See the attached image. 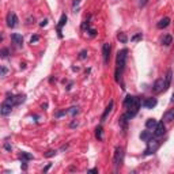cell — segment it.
I'll return each instance as SVG.
<instances>
[{"mask_svg":"<svg viewBox=\"0 0 174 174\" xmlns=\"http://www.w3.org/2000/svg\"><path fill=\"white\" fill-rule=\"evenodd\" d=\"M80 1H82V0H74V3H72V6H74V7H76V6H78L79 3H80Z\"/></svg>","mask_w":174,"mask_h":174,"instance_id":"37","label":"cell"},{"mask_svg":"<svg viewBox=\"0 0 174 174\" xmlns=\"http://www.w3.org/2000/svg\"><path fill=\"white\" fill-rule=\"evenodd\" d=\"M110 49H112V46H110L109 42H105L104 45H102V56H104L105 64H108L109 63V58H110Z\"/></svg>","mask_w":174,"mask_h":174,"instance_id":"7","label":"cell"},{"mask_svg":"<svg viewBox=\"0 0 174 174\" xmlns=\"http://www.w3.org/2000/svg\"><path fill=\"white\" fill-rule=\"evenodd\" d=\"M18 25V17L15 13H8L7 14V26L8 27H15Z\"/></svg>","mask_w":174,"mask_h":174,"instance_id":"8","label":"cell"},{"mask_svg":"<svg viewBox=\"0 0 174 174\" xmlns=\"http://www.w3.org/2000/svg\"><path fill=\"white\" fill-rule=\"evenodd\" d=\"M113 106H114V102H113V101H110V102H109V105L106 106V109H105V112H104V114H102V117H101V121H102V122H104V121H106V117L109 116V113L112 112Z\"/></svg>","mask_w":174,"mask_h":174,"instance_id":"13","label":"cell"},{"mask_svg":"<svg viewBox=\"0 0 174 174\" xmlns=\"http://www.w3.org/2000/svg\"><path fill=\"white\" fill-rule=\"evenodd\" d=\"M46 25H48V19H44V21L40 23V26H41V27H45Z\"/></svg>","mask_w":174,"mask_h":174,"instance_id":"34","label":"cell"},{"mask_svg":"<svg viewBox=\"0 0 174 174\" xmlns=\"http://www.w3.org/2000/svg\"><path fill=\"white\" fill-rule=\"evenodd\" d=\"M148 3V0H139V7H144Z\"/></svg>","mask_w":174,"mask_h":174,"instance_id":"31","label":"cell"},{"mask_svg":"<svg viewBox=\"0 0 174 174\" xmlns=\"http://www.w3.org/2000/svg\"><path fill=\"white\" fill-rule=\"evenodd\" d=\"M122 161H124V148L117 147L116 151H114V157H113V163L116 166V169L122 165Z\"/></svg>","mask_w":174,"mask_h":174,"instance_id":"5","label":"cell"},{"mask_svg":"<svg viewBox=\"0 0 174 174\" xmlns=\"http://www.w3.org/2000/svg\"><path fill=\"white\" fill-rule=\"evenodd\" d=\"M141 38H143V34L139 33V34H136V35H133V37L131 38V41H132V42H136V41H139V40H141Z\"/></svg>","mask_w":174,"mask_h":174,"instance_id":"25","label":"cell"},{"mask_svg":"<svg viewBox=\"0 0 174 174\" xmlns=\"http://www.w3.org/2000/svg\"><path fill=\"white\" fill-rule=\"evenodd\" d=\"M102 132H104L102 127H101V125H98V127L95 128V136H97V139H98V140H102V139H104V136H102Z\"/></svg>","mask_w":174,"mask_h":174,"instance_id":"20","label":"cell"},{"mask_svg":"<svg viewBox=\"0 0 174 174\" xmlns=\"http://www.w3.org/2000/svg\"><path fill=\"white\" fill-rule=\"evenodd\" d=\"M19 158H21L22 161H30V159H33V155H31V154H27V152H22L21 155H19Z\"/></svg>","mask_w":174,"mask_h":174,"instance_id":"22","label":"cell"},{"mask_svg":"<svg viewBox=\"0 0 174 174\" xmlns=\"http://www.w3.org/2000/svg\"><path fill=\"white\" fill-rule=\"evenodd\" d=\"M166 132V127L165 124H163V121H161V122H158L157 127H155V131H154V136L155 137H161L163 136Z\"/></svg>","mask_w":174,"mask_h":174,"instance_id":"9","label":"cell"},{"mask_svg":"<svg viewBox=\"0 0 174 174\" xmlns=\"http://www.w3.org/2000/svg\"><path fill=\"white\" fill-rule=\"evenodd\" d=\"M56 152H57V151H56V150H49V151H48V152H45V157H46V158L54 157V155H56Z\"/></svg>","mask_w":174,"mask_h":174,"instance_id":"27","label":"cell"},{"mask_svg":"<svg viewBox=\"0 0 174 174\" xmlns=\"http://www.w3.org/2000/svg\"><path fill=\"white\" fill-rule=\"evenodd\" d=\"M4 148L7 150V151H11V145H10L8 143H6V144H4Z\"/></svg>","mask_w":174,"mask_h":174,"instance_id":"36","label":"cell"},{"mask_svg":"<svg viewBox=\"0 0 174 174\" xmlns=\"http://www.w3.org/2000/svg\"><path fill=\"white\" fill-rule=\"evenodd\" d=\"M90 173H98V169H91V170H88Z\"/></svg>","mask_w":174,"mask_h":174,"instance_id":"38","label":"cell"},{"mask_svg":"<svg viewBox=\"0 0 174 174\" xmlns=\"http://www.w3.org/2000/svg\"><path fill=\"white\" fill-rule=\"evenodd\" d=\"M171 102H174V94H173V97H171Z\"/></svg>","mask_w":174,"mask_h":174,"instance_id":"40","label":"cell"},{"mask_svg":"<svg viewBox=\"0 0 174 174\" xmlns=\"http://www.w3.org/2000/svg\"><path fill=\"white\" fill-rule=\"evenodd\" d=\"M67 23V15L65 14H63L61 18H60V21H58V25H57V33H58V38H63V34H61V29L63 26Z\"/></svg>","mask_w":174,"mask_h":174,"instance_id":"10","label":"cell"},{"mask_svg":"<svg viewBox=\"0 0 174 174\" xmlns=\"http://www.w3.org/2000/svg\"><path fill=\"white\" fill-rule=\"evenodd\" d=\"M171 42H173V37H171L170 34H166V35H163V38H162V44H163V45L169 46Z\"/></svg>","mask_w":174,"mask_h":174,"instance_id":"19","label":"cell"},{"mask_svg":"<svg viewBox=\"0 0 174 174\" xmlns=\"http://www.w3.org/2000/svg\"><path fill=\"white\" fill-rule=\"evenodd\" d=\"M171 76H173V72H171V70L167 71V74H166L165 76V83H166V90L170 87V83H171Z\"/></svg>","mask_w":174,"mask_h":174,"instance_id":"18","label":"cell"},{"mask_svg":"<svg viewBox=\"0 0 174 174\" xmlns=\"http://www.w3.org/2000/svg\"><path fill=\"white\" fill-rule=\"evenodd\" d=\"M162 91H166V83L163 78H159L154 83V93L158 94V93H162Z\"/></svg>","mask_w":174,"mask_h":174,"instance_id":"6","label":"cell"},{"mask_svg":"<svg viewBox=\"0 0 174 174\" xmlns=\"http://www.w3.org/2000/svg\"><path fill=\"white\" fill-rule=\"evenodd\" d=\"M140 139L143 141H148L150 139H152V133L150 132V131H143L140 133Z\"/></svg>","mask_w":174,"mask_h":174,"instance_id":"17","label":"cell"},{"mask_svg":"<svg viewBox=\"0 0 174 174\" xmlns=\"http://www.w3.org/2000/svg\"><path fill=\"white\" fill-rule=\"evenodd\" d=\"M143 106L145 109H152L157 106V100L155 98H147V100L143 101Z\"/></svg>","mask_w":174,"mask_h":174,"instance_id":"11","label":"cell"},{"mask_svg":"<svg viewBox=\"0 0 174 174\" xmlns=\"http://www.w3.org/2000/svg\"><path fill=\"white\" fill-rule=\"evenodd\" d=\"M50 169V165H48V166H46V167H45V169H44V173H46V171H48V170H49Z\"/></svg>","mask_w":174,"mask_h":174,"instance_id":"39","label":"cell"},{"mask_svg":"<svg viewBox=\"0 0 174 174\" xmlns=\"http://www.w3.org/2000/svg\"><path fill=\"white\" fill-rule=\"evenodd\" d=\"M11 40H13L14 44H15L17 46H22V45H23V37H22L21 34L14 33L13 35H11Z\"/></svg>","mask_w":174,"mask_h":174,"instance_id":"12","label":"cell"},{"mask_svg":"<svg viewBox=\"0 0 174 174\" xmlns=\"http://www.w3.org/2000/svg\"><path fill=\"white\" fill-rule=\"evenodd\" d=\"M117 38H118V41H121L122 44H127V41H128V38H127V35H125V33H118V35H117Z\"/></svg>","mask_w":174,"mask_h":174,"instance_id":"23","label":"cell"},{"mask_svg":"<svg viewBox=\"0 0 174 174\" xmlns=\"http://www.w3.org/2000/svg\"><path fill=\"white\" fill-rule=\"evenodd\" d=\"M88 35H90V37H95L97 35V31L94 29H88Z\"/></svg>","mask_w":174,"mask_h":174,"instance_id":"30","label":"cell"},{"mask_svg":"<svg viewBox=\"0 0 174 174\" xmlns=\"http://www.w3.org/2000/svg\"><path fill=\"white\" fill-rule=\"evenodd\" d=\"M14 105H15L14 104V95L6 98V100L3 101L1 106H0V113H1V116H8L10 113H11V110H13Z\"/></svg>","mask_w":174,"mask_h":174,"instance_id":"3","label":"cell"},{"mask_svg":"<svg viewBox=\"0 0 174 174\" xmlns=\"http://www.w3.org/2000/svg\"><path fill=\"white\" fill-rule=\"evenodd\" d=\"M157 124H158L157 120H154V118H148V120L145 121V128H147V129H155Z\"/></svg>","mask_w":174,"mask_h":174,"instance_id":"16","label":"cell"},{"mask_svg":"<svg viewBox=\"0 0 174 174\" xmlns=\"http://www.w3.org/2000/svg\"><path fill=\"white\" fill-rule=\"evenodd\" d=\"M140 100L137 98V97H133L132 102L127 106V113H125V116L128 117L129 120L132 118V117H135L137 114V112H139V109H140Z\"/></svg>","mask_w":174,"mask_h":174,"instance_id":"2","label":"cell"},{"mask_svg":"<svg viewBox=\"0 0 174 174\" xmlns=\"http://www.w3.org/2000/svg\"><path fill=\"white\" fill-rule=\"evenodd\" d=\"M7 56H8V49H6V48L4 49H1V57L6 58Z\"/></svg>","mask_w":174,"mask_h":174,"instance_id":"28","label":"cell"},{"mask_svg":"<svg viewBox=\"0 0 174 174\" xmlns=\"http://www.w3.org/2000/svg\"><path fill=\"white\" fill-rule=\"evenodd\" d=\"M38 40H40V37H38V35H33V37H31V40H30V42H31V44H34V42H37Z\"/></svg>","mask_w":174,"mask_h":174,"instance_id":"32","label":"cell"},{"mask_svg":"<svg viewBox=\"0 0 174 174\" xmlns=\"http://www.w3.org/2000/svg\"><path fill=\"white\" fill-rule=\"evenodd\" d=\"M67 112L70 113V114H72V116H75V114H78V113H79V108H75V106H74V108H70Z\"/></svg>","mask_w":174,"mask_h":174,"instance_id":"24","label":"cell"},{"mask_svg":"<svg viewBox=\"0 0 174 174\" xmlns=\"http://www.w3.org/2000/svg\"><path fill=\"white\" fill-rule=\"evenodd\" d=\"M170 25V18H163V19H161V21L157 23V27L158 29H165V27H167V26Z\"/></svg>","mask_w":174,"mask_h":174,"instance_id":"15","label":"cell"},{"mask_svg":"<svg viewBox=\"0 0 174 174\" xmlns=\"http://www.w3.org/2000/svg\"><path fill=\"white\" fill-rule=\"evenodd\" d=\"M87 57V50H82V52H80V54H79V58H86Z\"/></svg>","mask_w":174,"mask_h":174,"instance_id":"29","label":"cell"},{"mask_svg":"<svg viewBox=\"0 0 174 174\" xmlns=\"http://www.w3.org/2000/svg\"><path fill=\"white\" fill-rule=\"evenodd\" d=\"M6 74H7V68H6V67H1V74H0V76H6Z\"/></svg>","mask_w":174,"mask_h":174,"instance_id":"33","label":"cell"},{"mask_svg":"<svg viewBox=\"0 0 174 174\" xmlns=\"http://www.w3.org/2000/svg\"><path fill=\"white\" fill-rule=\"evenodd\" d=\"M132 100H133L132 95H128L127 98H125V101H124V106H125V108H127V106H128V105L132 102Z\"/></svg>","mask_w":174,"mask_h":174,"instance_id":"26","label":"cell"},{"mask_svg":"<svg viewBox=\"0 0 174 174\" xmlns=\"http://www.w3.org/2000/svg\"><path fill=\"white\" fill-rule=\"evenodd\" d=\"M127 56H128V50L127 49H121L118 53H117V58H116V75H114V79L116 82H120V78L122 72L125 70V64H127Z\"/></svg>","mask_w":174,"mask_h":174,"instance_id":"1","label":"cell"},{"mask_svg":"<svg viewBox=\"0 0 174 174\" xmlns=\"http://www.w3.org/2000/svg\"><path fill=\"white\" fill-rule=\"evenodd\" d=\"M161 147V141L157 139H150L147 141V148L144 150V155H151V154L157 152V150Z\"/></svg>","mask_w":174,"mask_h":174,"instance_id":"4","label":"cell"},{"mask_svg":"<svg viewBox=\"0 0 174 174\" xmlns=\"http://www.w3.org/2000/svg\"><path fill=\"white\" fill-rule=\"evenodd\" d=\"M174 120V109H170L163 114V121L165 122H170V121Z\"/></svg>","mask_w":174,"mask_h":174,"instance_id":"14","label":"cell"},{"mask_svg":"<svg viewBox=\"0 0 174 174\" xmlns=\"http://www.w3.org/2000/svg\"><path fill=\"white\" fill-rule=\"evenodd\" d=\"M22 169L27 170V165H26V161H22Z\"/></svg>","mask_w":174,"mask_h":174,"instance_id":"35","label":"cell"},{"mask_svg":"<svg viewBox=\"0 0 174 174\" xmlns=\"http://www.w3.org/2000/svg\"><path fill=\"white\" fill-rule=\"evenodd\" d=\"M25 98H26V97L22 95V94H21V95L14 97V104H15V105H21L22 102H25Z\"/></svg>","mask_w":174,"mask_h":174,"instance_id":"21","label":"cell"}]
</instances>
